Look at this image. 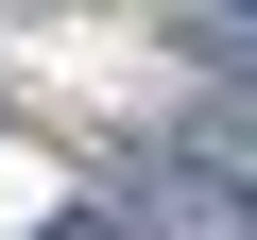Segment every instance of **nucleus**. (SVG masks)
I'll return each mask as SVG.
<instances>
[{
    "instance_id": "1",
    "label": "nucleus",
    "mask_w": 257,
    "mask_h": 240,
    "mask_svg": "<svg viewBox=\"0 0 257 240\" xmlns=\"http://www.w3.org/2000/svg\"><path fill=\"white\" fill-rule=\"evenodd\" d=\"M240 18H257V0H240Z\"/></svg>"
}]
</instances>
